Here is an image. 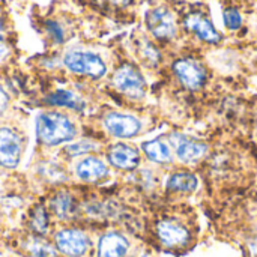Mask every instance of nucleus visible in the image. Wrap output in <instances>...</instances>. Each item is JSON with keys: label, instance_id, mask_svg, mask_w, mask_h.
<instances>
[{"label": "nucleus", "instance_id": "obj_25", "mask_svg": "<svg viewBox=\"0 0 257 257\" xmlns=\"http://www.w3.org/2000/svg\"><path fill=\"white\" fill-rule=\"evenodd\" d=\"M107 2L111 5H116V6H126L131 0H107Z\"/></svg>", "mask_w": 257, "mask_h": 257}, {"label": "nucleus", "instance_id": "obj_11", "mask_svg": "<svg viewBox=\"0 0 257 257\" xmlns=\"http://www.w3.org/2000/svg\"><path fill=\"white\" fill-rule=\"evenodd\" d=\"M157 233L160 241L166 245V247H181L185 245L188 242L190 233L188 230L172 220H164L157 226Z\"/></svg>", "mask_w": 257, "mask_h": 257}, {"label": "nucleus", "instance_id": "obj_18", "mask_svg": "<svg viewBox=\"0 0 257 257\" xmlns=\"http://www.w3.org/2000/svg\"><path fill=\"white\" fill-rule=\"evenodd\" d=\"M47 101L50 104L59 105V107H69L74 110H83L84 108V101L69 90H57V92L51 93L47 98Z\"/></svg>", "mask_w": 257, "mask_h": 257}, {"label": "nucleus", "instance_id": "obj_9", "mask_svg": "<svg viewBox=\"0 0 257 257\" xmlns=\"http://www.w3.org/2000/svg\"><path fill=\"white\" fill-rule=\"evenodd\" d=\"M169 139L175 149L176 157L184 163H194V161L200 160L206 152V145L193 137L175 133Z\"/></svg>", "mask_w": 257, "mask_h": 257}, {"label": "nucleus", "instance_id": "obj_16", "mask_svg": "<svg viewBox=\"0 0 257 257\" xmlns=\"http://www.w3.org/2000/svg\"><path fill=\"white\" fill-rule=\"evenodd\" d=\"M199 181L191 173H175L167 181V188L173 193H193Z\"/></svg>", "mask_w": 257, "mask_h": 257}, {"label": "nucleus", "instance_id": "obj_8", "mask_svg": "<svg viewBox=\"0 0 257 257\" xmlns=\"http://www.w3.org/2000/svg\"><path fill=\"white\" fill-rule=\"evenodd\" d=\"M173 69L179 81L190 90L200 89L206 81V72L203 66L193 59H181L175 62Z\"/></svg>", "mask_w": 257, "mask_h": 257}, {"label": "nucleus", "instance_id": "obj_7", "mask_svg": "<svg viewBox=\"0 0 257 257\" xmlns=\"http://www.w3.org/2000/svg\"><path fill=\"white\" fill-rule=\"evenodd\" d=\"M104 126L117 139H131L142 130V123L137 117L123 113H108L104 117Z\"/></svg>", "mask_w": 257, "mask_h": 257}, {"label": "nucleus", "instance_id": "obj_24", "mask_svg": "<svg viewBox=\"0 0 257 257\" xmlns=\"http://www.w3.org/2000/svg\"><path fill=\"white\" fill-rule=\"evenodd\" d=\"M9 105V95L5 90V87L0 84V113H3Z\"/></svg>", "mask_w": 257, "mask_h": 257}, {"label": "nucleus", "instance_id": "obj_21", "mask_svg": "<svg viewBox=\"0 0 257 257\" xmlns=\"http://www.w3.org/2000/svg\"><path fill=\"white\" fill-rule=\"evenodd\" d=\"M95 149H96V145L92 142H78V143L68 145L65 148V152L69 154L71 157H81V155H86Z\"/></svg>", "mask_w": 257, "mask_h": 257}, {"label": "nucleus", "instance_id": "obj_5", "mask_svg": "<svg viewBox=\"0 0 257 257\" xmlns=\"http://www.w3.org/2000/svg\"><path fill=\"white\" fill-rule=\"evenodd\" d=\"M23 154V143L20 136L11 128L0 126V166L5 169H15L20 164Z\"/></svg>", "mask_w": 257, "mask_h": 257}, {"label": "nucleus", "instance_id": "obj_6", "mask_svg": "<svg viewBox=\"0 0 257 257\" xmlns=\"http://www.w3.org/2000/svg\"><path fill=\"white\" fill-rule=\"evenodd\" d=\"M146 24L158 39H172L176 35L175 15L164 6L154 8L146 15Z\"/></svg>", "mask_w": 257, "mask_h": 257}, {"label": "nucleus", "instance_id": "obj_14", "mask_svg": "<svg viewBox=\"0 0 257 257\" xmlns=\"http://www.w3.org/2000/svg\"><path fill=\"white\" fill-rule=\"evenodd\" d=\"M130 244L125 236L110 232L105 233L98 244V257H125Z\"/></svg>", "mask_w": 257, "mask_h": 257}, {"label": "nucleus", "instance_id": "obj_2", "mask_svg": "<svg viewBox=\"0 0 257 257\" xmlns=\"http://www.w3.org/2000/svg\"><path fill=\"white\" fill-rule=\"evenodd\" d=\"M63 65L68 71L80 75H87L92 78H101L107 72V66L104 60L90 51L71 50L63 56Z\"/></svg>", "mask_w": 257, "mask_h": 257}, {"label": "nucleus", "instance_id": "obj_19", "mask_svg": "<svg viewBox=\"0 0 257 257\" xmlns=\"http://www.w3.org/2000/svg\"><path fill=\"white\" fill-rule=\"evenodd\" d=\"M26 248L32 257H57L56 250L41 236H32L27 241Z\"/></svg>", "mask_w": 257, "mask_h": 257}, {"label": "nucleus", "instance_id": "obj_23", "mask_svg": "<svg viewBox=\"0 0 257 257\" xmlns=\"http://www.w3.org/2000/svg\"><path fill=\"white\" fill-rule=\"evenodd\" d=\"M8 56H9V45L6 42V38H5V33H3V27L0 24V62H3Z\"/></svg>", "mask_w": 257, "mask_h": 257}, {"label": "nucleus", "instance_id": "obj_12", "mask_svg": "<svg viewBox=\"0 0 257 257\" xmlns=\"http://www.w3.org/2000/svg\"><path fill=\"white\" fill-rule=\"evenodd\" d=\"M75 175L78 179L84 182H98L107 178L108 169L104 161L96 157H86L81 158L75 166Z\"/></svg>", "mask_w": 257, "mask_h": 257}, {"label": "nucleus", "instance_id": "obj_3", "mask_svg": "<svg viewBox=\"0 0 257 257\" xmlns=\"http://www.w3.org/2000/svg\"><path fill=\"white\" fill-rule=\"evenodd\" d=\"M56 248L69 257L84 256L90 247L89 238L84 232L77 229H63L54 236Z\"/></svg>", "mask_w": 257, "mask_h": 257}, {"label": "nucleus", "instance_id": "obj_15", "mask_svg": "<svg viewBox=\"0 0 257 257\" xmlns=\"http://www.w3.org/2000/svg\"><path fill=\"white\" fill-rule=\"evenodd\" d=\"M143 152L146 154V157L158 164H169L173 160L170 146L166 145L164 142H161L160 139L151 140L143 143Z\"/></svg>", "mask_w": 257, "mask_h": 257}, {"label": "nucleus", "instance_id": "obj_13", "mask_svg": "<svg viewBox=\"0 0 257 257\" xmlns=\"http://www.w3.org/2000/svg\"><path fill=\"white\" fill-rule=\"evenodd\" d=\"M185 26L193 32L196 33L200 39L206 41V42H211V44H217L221 36L220 33L215 30V27L212 26V23L202 14L199 12H194V14H190L187 18H185Z\"/></svg>", "mask_w": 257, "mask_h": 257}, {"label": "nucleus", "instance_id": "obj_1", "mask_svg": "<svg viewBox=\"0 0 257 257\" xmlns=\"http://www.w3.org/2000/svg\"><path fill=\"white\" fill-rule=\"evenodd\" d=\"M77 136L74 122L63 113L44 111L36 119V137L44 146H57Z\"/></svg>", "mask_w": 257, "mask_h": 257}, {"label": "nucleus", "instance_id": "obj_4", "mask_svg": "<svg viewBox=\"0 0 257 257\" xmlns=\"http://www.w3.org/2000/svg\"><path fill=\"white\" fill-rule=\"evenodd\" d=\"M114 87L131 96V98H142L146 90V83L142 74L131 65H122L113 75Z\"/></svg>", "mask_w": 257, "mask_h": 257}, {"label": "nucleus", "instance_id": "obj_10", "mask_svg": "<svg viewBox=\"0 0 257 257\" xmlns=\"http://www.w3.org/2000/svg\"><path fill=\"white\" fill-rule=\"evenodd\" d=\"M107 158L111 166H114L116 169H120V170H133L140 163L139 151L125 143L113 145L108 149Z\"/></svg>", "mask_w": 257, "mask_h": 257}, {"label": "nucleus", "instance_id": "obj_20", "mask_svg": "<svg viewBox=\"0 0 257 257\" xmlns=\"http://www.w3.org/2000/svg\"><path fill=\"white\" fill-rule=\"evenodd\" d=\"M30 226L38 235H44L48 230V217L42 206L35 208L32 218H30Z\"/></svg>", "mask_w": 257, "mask_h": 257}, {"label": "nucleus", "instance_id": "obj_22", "mask_svg": "<svg viewBox=\"0 0 257 257\" xmlns=\"http://www.w3.org/2000/svg\"><path fill=\"white\" fill-rule=\"evenodd\" d=\"M224 24H226V27L230 29V30L239 29L241 24H242V18H241L239 12H238L236 9H233V8L226 9V11H224Z\"/></svg>", "mask_w": 257, "mask_h": 257}, {"label": "nucleus", "instance_id": "obj_17", "mask_svg": "<svg viewBox=\"0 0 257 257\" xmlns=\"http://www.w3.org/2000/svg\"><path fill=\"white\" fill-rule=\"evenodd\" d=\"M51 209L57 218H62V220L69 218L71 215H74V211H75L74 197L69 196L68 193L56 194L54 199L51 200Z\"/></svg>", "mask_w": 257, "mask_h": 257}]
</instances>
